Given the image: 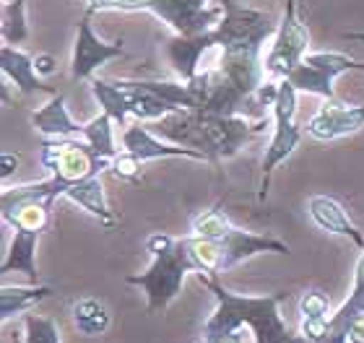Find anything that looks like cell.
<instances>
[{
    "mask_svg": "<svg viewBox=\"0 0 364 343\" xmlns=\"http://www.w3.org/2000/svg\"><path fill=\"white\" fill-rule=\"evenodd\" d=\"M198 281L216 297V310L203 325L205 343H213L227 333L242 330L245 325L250 328L255 343H304L299 333L289 330L279 312L281 302L287 299V291H273L263 297H242V294L224 289L219 276L198 273Z\"/></svg>",
    "mask_w": 364,
    "mask_h": 343,
    "instance_id": "1",
    "label": "cell"
},
{
    "mask_svg": "<svg viewBox=\"0 0 364 343\" xmlns=\"http://www.w3.org/2000/svg\"><path fill=\"white\" fill-rule=\"evenodd\" d=\"M146 250L151 252V266L146 268L144 273L128 276L125 283L144 289L149 312H164L182 294L185 276L196 273V266L188 255L185 236L175 239L164 232H154L146 239Z\"/></svg>",
    "mask_w": 364,
    "mask_h": 343,
    "instance_id": "2",
    "label": "cell"
},
{
    "mask_svg": "<svg viewBox=\"0 0 364 343\" xmlns=\"http://www.w3.org/2000/svg\"><path fill=\"white\" fill-rule=\"evenodd\" d=\"M65 185L58 177H47L39 183L14 185L3 190V222L14 229H29V232H47L53 224V206L58 198H65Z\"/></svg>",
    "mask_w": 364,
    "mask_h": 343,
    "instance_id": "3",
    "label": "cell"
},
{
    "mask_svg": "<svg viewBox=\"0 0 364 343\" xmlns=\"http://www.w3.org/2000/svg\"><path fill=\"white\" fill-rule=\"evenodd\" d=\"M114 11H149L180 37H198L219 26L227 0H117Z\"/></svg>",
    "mask_w": 364,
    "mask_h": 343,
    "instance_id": "4",
    "label": "cell"
},
{
    "mask_svg": "<svg viewBox=\"0 0 364 343\" xmlns=\"http://www.w3.org/2000/svg\"><path fill=\"white\" fill-rule=\"evenodd\" d=\"M279 23L271 13L227 0V13L213 29V39L224 53H263V45L276 37Z\"/></svg>",
    "mask_w": 364,
    "mask_h": 343,
    "instance_id": "5",
    "label": "cell"
},
{
    "mask_svg": "<svg viewBox=\"0 0 364 343\" xmlns=\"http://www.w3.org/2000/svg\"><path fill=\"white\" fill-rule=\"evenodd\" d=\"M39 164L65 185L109 169V161L99 159L86 138H45L39 148Z\"/></svg>",
    "mask_w": 364,
    "mask_h": 343,
    "instance_id": "6",
    "label": "cell"
},
{
    "mask_svg": "<svg viewBox=\"0 0 364 343\" xmlns=\"http://www.w3.org/2000/svg\"><path fill=\"white\" fill-rule=\"evenodd\" d=\"M266 128H271L268 117L250 120L245 114H200V151L208 161L232 159Z\"/></svg>",
    "mask_w": 364,
    "mask_h": 343,
    "instance_id": "7",
    "label": "cell"
},
{
    "mask_svg": "<svg viewBox=\"0 0 364 343\" xmlns=\"http://www.w3.org/2000/svg\"><path fill=\"white\" fill-rule=\"evenodd\" d=\"M296 89L294 84L284 78L279 81V97H276V104H273V136L271 143L266 148V156H263V183H260V200H266L268 185H271V175L276 172L279 164L294 153V148L299 146V138H302V130L296 125Z\"/></svg>",
    "mask_w": 364,
    "mask_h": 343,
    "instance_id": "8",
    "label": "cell"
},
{
    "mask_svg": "<svg viewBox=\"0 0 364 343\" xmlns=\"http://www.w3.org/2000/svg\"><path fill=\"white\" fill-rule=\"evenodd\" d=\"M307 47H310V29L296 13V0H287L273 45L266 55V76L273 81L289 78V73L307 55Z\"/></svg>",
    "mask_w": 364,
    "mask_h": 343,
    "instance_id": "9",
    "label": "cell"
},
{
    "mask_svg": "<svg viewBox=\"0 0 364 343\" xmlns=\"http://www.w3.org/2000/svg\"><path fill=\"white\" fill-rule=\"evenodd\" d=\"M349 70L364 73V62L343 53H307L302 62L289 73V81L294 84L296 92L315 94L323 99H336L333 81Z\"/></svg>",
    "mask_w": 364,
    "mask_h": 343,
    "instance_id": "10",
    "label": "cell"
},
{
    "mask_svg": "<svg viewBox=\"0 0 364 343\" xmlns=\"http://www.w3.org/2000/svg\"><path fill=\"white\" fill-rule=\"evenodd\" d=\"M91 13L86 11V16L78 21L76 29V42H73V58H70V78L73 81H91L105 62L114 60L125 53L120 42H102L91 29Z\"/></svg>",
    "mask_w": 364,
    "mask_h": 343,
    "instance_id": "11",
    "label": "cell"
},
{
    "mask_svg": "<svg viewBox=\"0 0 364 343\" xmlns=\"http://www.w3.org/2000/svg\"><path fill=\"white\" fill-rule=\"evenodd\" d=\"M364 128V104H341L338 99H326V104L312 114L304 133L315 141H338Z\"/></svg>",
    "mask_w": 364,
    "mask_h": 343,
    "instance_id": "12",
    "label": "cell"
},
{
    "mask_svg": "<svg viewBox=\"0 0 364 343\" xmlns=\"http://www.w3.org/2000/svg\"><path fill=\"white\" fill-rule=\"evenodd\" d=\"M122 148L138 156L141 161L151 159H193V161H208L205 153L188 148V146L177 143H164L156 133H154L146 122H130L128 128L122 130Z\"/></svg>",
    "mask_w": 364,
    "mask_h": 343,
    "instance_id": "13",
    "label": "cell"
},
{
    "mask_svg": "<svg viewBox=\"0 0 364 343\" xmlns=\"http://www.w3.org/2000/svg\"><path fill=\"white\" fill-rule=\"evenodd\" d=\"M221 250H224V271L240 266L245 260L263 255V252H273V255H289V244L281 239L263 234H252L245 229L235 227L224 239H221Z\"/></svg>",
    "mask_w": 364,
    "mask_h": 343,
    "instance_id": "14",
    "label": "cell"
},
{
    "mask_svg": "<svg viewBox=\"0 0 364 343\" xmlns=\"http://www.w3.org/2000/svg\"><path fill=\"white\" fill-rule=\"evenodd\" d=\"M216 45L213 31L208 34H198V37H175L167 42V58L172 62V70L177 73L180 81H193L203 68L205 55L211 53V47Z\"/></svg>",
    "mask_w": 364,
    "mask_h": 343,
    "instance_id": "15",
    "label": "cell"
},
{
    "mask_svg": "<svg viewBox=\"0 0 364 343\" xmlns=\"http://www.w3.org/2000/svg\"><path fill=\"white\" fill-rule=\"evenodd\" d=\"M0 68H3V76L11 81V84L23 94H58L53 86H47L42 78L37 76V68H34V58L29 53H23L14 45H3L0 47Z\"/></svg>",
    "mask_w": 364,
    "mask_h": 343,
    "instance_id": "16",
    "label": "cell"
},
{
    "mask_svg": "<svg viewBox=\"0 0 364 343\" xmlns=\"http://www.w3.org/2000/svg\"><path fill=\"white\" fill-rule=\"evenodd\" d=\"M307 208H310L312 222L318 224L323 232L346 236V239L354 242L357 250H364V234L357 229V224L351 222L349 214L343 211V206L338 203V200L328 198V195H312Z\"/></svg>",
    "mask_w": 364,
    "mask_h": 343,
    "instance_id": "17",
    "label": "cell"
},
{
    "mask_svg": "<svg viewBox=\"0 0 364 343\" xmlns=\"http://www.w3.org/2000/svg\"><path fill=\"white\" fill-rule=\"evenodd\" d=\"M31 122L45 138H84V125L70 117L63 92L53 94L47 104L31 114Z\"/></svg>",
    "mask_w": 364,
    "mask_h": 343,
    "instance_id": "18",
    "label": "cell"
},
{
    "mask_svg": "<svg viewBox=\"0 0 364 343\" xmlns=\"http://www.w3.org/2000/svg\"><path fill=\"white\" fill-rule=\"evenodd\" d=\"M117 86L125 92L130 117L136 122H146V125H149V122H156V120H161V117H167V114L180 112L175 104H169V102L161 99L159 94H154L151 89H146L144 81L117 78Z\"/></svg>",
    "mask_w": 364,
    "mask_h": 343,
    "instance_id": "19",
    "label": "cell"
},
{
    "mask_svg": "<svg viewBox=\"0 0 364 343\" xmlns=\"http://www.w3.org/2000/svg\"><path fill=\"white\" fill-rule=\"evenodd\" d=\"M37 242L39 232H29V229H14V239L6 252V260L0 266V273H23L31 283L39 281L37 271Z\"/></svg>",
    "mask_w": 364,
    "mask_h": 343,
    "instance_id": "20",
    "label": "cell"
},
{
    "mask_svg": "<svg viewBox=\"0 0 364 343\" xmlns=\"http://www.w3.org/2000/svg\"><path fill=\"white\" fill-rule=\"evenodd\" d=\"M65 198H68L70 203L81 206L86 214H91L94 219H99L107 229H112L114 224H117V216H114V211L109 208V203H107V198H105V187H102L99 175L86 177L81 183H73L68 190H65Z\"/></svg>",
    "mask_w": 364,
    "mask_h": 343,
    "instance_id": "21",
    "label": "cell"
},
{
    "mask_svg": "<svg viewBox=\"0 0 364 343\" xmlns=\"http://www.w3.org/2000/svg\"><path fill=\"white\" fill-rule=\"evenodd\" d=\"M55 294L53 286H42V283H31V286H3L0 289V317L8 322L16 315L31 312L39 302H45Z\"/></svg>",
    "mask_w": 364,
    "mask_h": 343,
    "instance_id": "22",
    "label": "cell"
},
{
    "mask_svg": "<svg viewBox=\"0 0 364 343\" xmlns=\"http://www.w3.org/2000/svg\"><path fill=\"white\" fill-rule=\"evenodd\" d=\"M112 322L107 305L97 297H84L73 305V325L84 336H102Z\"/></svg>",
    "mask_w": 364,
    "mask_h": 343,
    "instance_id": "23",
    "label": "cell"
},
{
    "mask_svg": "<svg viewBox=\"0 0 364 343\" xmlns=\"http://www.w3.org/2000/svg\"><path fill=\"white\" fill-rule=\"evenodd\" d=\"M89 86H91V94H94V99H97L99 107H102V112L109 114V117L114 120V125H120V128H128V117H130L128 99H125V92H122L120 86H117V81L91 78Z\"/></svg>",
    "mask_w": 364,
    "mask_h": 343,
    "instance_id": "24",
    "label": "cell"
},
{
    "mask_svg": "<svg viewBox=\"0 0 364 343\" xmlns=\"http://www.w3.org/2000/svg\"><path fill=\"white\" fill-rule=\"evenodd\" d=\"M185 244H188V255L196 266V276H221L224 273V250H221V242H213V239H200V236H185Z\"/></svg>",
    "mask_w": 364,
    "mask_h": 343,
    "instance_id": "25",
    "label": "cell"
},
{
    "mask_svg": "<svg viewBox=\"0 0 364 343\" xmlns=\"http://www.w3.org/2000/svg\"><path fill=\"white\" fill-rule=\"evenodd\" d=\"M359 315H364V250L359 255L357 271H354V289H351L349 299L331 317V330H346L349 333L351 320Z\"/></svg>",
    "mask_w": 364,
    "mask_h": 343,
    "instance_id": "26",
    "label": "cell"
},
{
    "mask_svg": "<svg viewBox=\"0 0 364 343\" xmlns=\"http://www.w3.org/2000/svg\"><path fill=\"white\" fill-rule=\"evenodd\" d=\"M112 125H114V120L105 112L97 114V117H91L84 125V138L91 143V148H94V153H97L99 159H105V161H112L114 156L120 153L114 148Z\"/></svg>",
    "mask_w": 364,
    "mask_h": 343,
    "instance_id": "27",
    "label": "cell"
},
{
    "mask_svg": "<svg viewBox=\"0 0 364 343\" xmlns=\"http://www.w3.org/2000/svg\"><path fill=\"white\" fill-rule=\"evenodd\" d=\"M29 39V18L26 0H6L3 3V45H21Z\"/></svg>",
    "mask_w": 364,
    "mask_h": 343,
    "instance_id": "28",
    "label": "cell"
},
{
    "mask_svg": "<svg viewBox=\"0 0 364 343\" xmlns=\"http://www.w3.org/2000/svg\"><path fill=\"white\" fill-rule=\"evenodd\" d=\"M232 229H235V224H232V219H229L227 211H224L219 203V206H213V208H208V211H203V214H198L196 219H193L190 232H193V236H200V239L221 242Z\"/></svg>",
    "mask_w": 364,
    "mask_h": 343,
    "instance_id": "29",
    "label": "cell"
},
{
    "mask_svg": "<svg viewBox=\"0 0 364 343\" xmlns=\"http://www.w3.org/2000/svg\"><path fill=\"white\" fill-rule=\"evenodd\" d=\"M23 343H63L60 328L53 317L37 315L31 310L23 315Z\"/></svg>",
    "mask_w": 364,
    "mask_h": 343,
    "instance_id": "30",
    "label": "cell"
},
{
    "mask_svg": "<svg viewBox=\"0 0 364 343\" xmlns=\"http://www.w3.org/2000/svg\"><path fill=\"white\" fill-rule=\"evenodd\" d=\"M331 302L323 291H304L299 299V320H331Z\"/></svg>",
    "mask_w": 364,
    "mask_h": 343,
    "instance_id": "31",
    "label": "cell"
},
{
    "mask_svg": "<svg viewBox=\"0 0 364 343\" xmlns=\"http://www.w3.org/2000/svg\"><path fill=\"white\" fill-rule=\"evenodd\" d=\"M141 169H144V161L133 156L130 151H125V148L109 161V172L114 177H120V180H128V183H138L141 180Z\"/></svg>",
    "mask_w": 364,
    "mask_h": 343,
    "instance_id": "32",
    "label": "cell"
},
{
    "mask_svg": "<svg viewBox=\"0 0 364 343\" xmlns=\"http://www.w3.org/2000/svg\"><path fill=\"white\" fill-rule=\"evenodd\" d=\"M34 68H37V76H53L55 70H58V60H55L53 55H47V53H42V55H37L34 58Z\"/></svg>",
    "mask_w": 364,
    "mask_h": 343,
    "instance_id": "33",
    "label": "cell"
},
{
    "mask_svg": "<svg viewBox=\"0 0 364 343\" xmlns=\"http://www.w3.org/2000/svg\"><path fill=\"white\" fill-rule=\"evenodd\" d=\"M0 167H3V180H8V177L16 172V167H18V153L3 151V156H0Z\"/></svg>",
    "mask_w": 364,
    "mask_h": 343,
    "instance_id": "34",
    "label": "cell"
},
{
    "mask_svg": "<svg viewBox=\"0 0 364 343\" xmlns=\"http://www.w3.org/2000/svg\"><path fill=\"white\" fill-rule=\"evenodd\" d=\"M349 343H364V315L354 317L349 325Z\"/></svg>",
    "mask_w": 364,
    "mask_h": 343,
    "instance_id": "35",
    "label": "cell"
},
{
    "mask_svg": "<svg viewBox=\"0 0 364 343\" xmlns=\"http://www.w3.org/2000/svg\"><path fill=\"white\" fill-rule=\"evenodd\" d=\"M89 3V13H99V11H114V3L117 0H86Z\"/></svg>",
    "mask_w": 364,
    "mask_h": 343,
    "instance_id": "36",
    "label": "cell"
},
{
    "mask_svg": "<svg viewBox=\"0 0 364 343\" xmlns=\"http://www.w3.org/2000/svg\"><path fill=\"white\" fill-rule=\"evenodd\" d=\"M213 343H245L242 330H235V333H227V336L216 338V341H213Z\"/></svg>",
    "mask_w": 364,
    "mask_h": 343,
    "instance_id": "37",
    "label": "cell"
},
{
    "mask_svg": "<svg viewBox=\"0 0 364 343\" xmlns=\"http://www.w3.org/2000/svg\"><path fill=\"white\" fill-rule=\"evenodd\" d=\"M343 37H346V39H354V42H364V31H346Z\"/></svg>",
    "mask_w": 364,
    "mask_h": 343,
    "instance_id": "38",
    "label": "cell"
}]
</instances>
